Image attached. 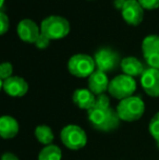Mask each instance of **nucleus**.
<instances>
[{
  "instance_id": "nucleus-17",
  "label": "nucleus",
  "mask_w": 159,
  "mask_h": 160,
  "mask_svg": "<svg viewBox=\"0 0 159 160\" xmlns=\"http://www.w3.org/2000/svg\"><path fill=\"white\" fill-rule=\"evenodd\" d=\"M34 135L37 141L44 146L51 145L53 138H55L52 128L46 124H40L38 127H36L34 131Z\"/></svg>"
},
{
  "instance_id": "nucleus-21",
  "label": "nucleus",
  "mask_w": 159,
  "mask_h": 160,
  "mask_svg": "<svg viewBox=\"0 0 159 160\" xmlns=\"http://www.w3.org/2000/svg\"><path fill=\"white\" fill-rule=\"evenodd\" d=\"M138 2L146 10H156L159 8V0H138Z\"/></svg>"
},
{
  "instance_id": "nucleus-3",
  "label": "nucleus",
  "mask_w": 159,
  "mask_h": 160,
  "mask_svg": "<svg viewBox=\"0 0 159 160\" xmlns=\"http://www.w3.org/2000/svg\"><path fill=\"white\" fill-rule=\"evenodd\" d=\"M70 23L63 17L49 15L40 23V33L49 39H61L70 33Z\"/></svg>"
},
{
  "instance_id": "nucleus-4",
  "label": "nucleus",
  "mask_w": 159,
  "mask_h": 160,
  "mask_svg": "<svg viewBox=\"0 0 159 160\" xmlns=\"http://www.w3.org/2000/svg\"><path fill=\"white\" fill-rule=\"evenodd\" d=\"M68 71L75 78H89L96 71L94 57L84 53H77L69 59Z\"/></svg>"
},
{
  "instance_id": "nucleus-15",
  "label": "nucleus",
  "mask_w": 159,
  "mask_h": 160,
  "mask_svg": "<svg viewBox=\"0 0 159 160\" xmlns=\"http://www.w3.org/2000/svg\"><path fill=\"white\" fill-rule=\"evenodd\" d=\"M20 124L17 119L11 116H2L0 118V135L2 138L10 139L19 134Z\"/></svg>"
},
{
  "instance_id": "nucleus-20",
  "label": "nucleus",
  "mask_w": 159,
  "mask_h": 160,
  "mask_svg": "<svg viewBox=\"0 0 159 160\" xmlns=\"http://www.w3.org/2000/svg\"><path fill=\"white\" fill-rule=\"evenodd\" d=\"M12 72H13V67L11 63L9 62H3L0 65V78L1 81H4L7 78H11L12 76Z\"/></svg>"
},
{
  "instance_id": "nucleus-13",
  "label": "nucleus",
  "mask_w": 159,
  "mask_h": 160,
  "mask_svg": "<svg viewBox=\"0 0 159 160\" xmlns=\"http://www.w3.org/2000/svg\"><path fill=\"white\" fill-rule=\"evenodd\" d=\"M88 89L94 94L98 96L105 94V92L108 91L109 83L110 81L108 80V76L105 72H102L96 69V71L88 78Z\"/></svg>"
},
{
  "instance_id": "nucleus-10",
  "label": "nucleus",
  "mask_w": 159,
  "mask_h": 160,
  "mask_svg": "<svg viewBox=\"0 0 159 160\" xmlns=\"http://www.w3.org/2000/svg\"><path fill=\"white\" fill-rule=\"evenodd\" d=\"M1 87L7 95L11 97H23L28 92V84L21 76H11L1 81Z\"/></svg>"
},
{
  "instance_id": "nucleus-2",
  "label": "nucleus",
  "mask_w": 159,
  "mask_h": 160,
  "mask_svg": "<svg viewBox=\"0 0 159 160\" xmlns=\"http://www.w3.org/2000/svg\"><path fill=\"white\" fill-rule=\"evenodd\" d=\"M117 113L120 120L134 122L140 120L145 112V102L141 96H131L120 100L117 106Z\"/></svg>"
},
{
  "instance_id": "nucleus-16",
  "label": "nucleus",
  "mask_w": 159,
  "mask_h": 160,
  "mask_svg": "<svg viewBox=\"0 0 159 160\" xmlns=\"http://www.w3.org/2000/svg\"><path fill=\"white\" fill-rule=\"evenodd\" d=\"M121 70L123 71V74L125 75L132 76H142V74L144 73L145 69L144 64L135 57H125L121 60L120 64Z\"/></svg>"
},
{
  "instance_id": "nucleus-29",
  "label": "nucleus",
  "mask_w": 159,
  "mask_h": 160,
  "mask_svg": "<svg viewBox=\"0 0 159 160\" xmlns=\"http://www.w3.org/2000/svg\"><path fill=\"white\" fill-rule=\"evenodd\" d=\"M89 1H92V0H89Z\"/></svg>"
},
{
  "instance_id": "nucleus-14",
  "label": "nucleus",
  "mask_w": 159,
  "mask_h": 160,
  "mask_svg": "<svg viewBox=\"0 0 159 160\" xmlns=\"http://www.w3.org/2000/svg\"><path fill=\"white\" fill-rule=\"evenodd\" d=\"M72 100L77 108L88 111V110H91L95 106L96 95H94L87 88H77L73 93Z\"/></svg>"
},
{
  "instance_id": "nucleus-18",
  "label": "nucleus",
  "mask_w": 159,
  "mask_h": 160,
  "mask_svg": "<svg viewBox=\"0 0 159 160\" xmlns=\"http://www.w3.org/2000/svg\"><path fill=\"white\" fill-rule=\"evenodd\" d=\"M62 152L59 146L57 145H48L45 146L38 154V160H61Z\"/></svg>"
},
{
  "instance_id": "nucleus-5",
  "label": "nucleus",
  "mask_w": 159,
  "mask_h": 160,
  "mask_svg": "<svg viewBox=\"0 0 159 160\" xmlns=\"http://www.w3.org/2000/svg\"><path fill=\"white\" fill-rule=\"evenodd\" d=\"M136 91V82L134 78L121 74L113 78L109 83L108 92L113 98L123 100L133 96Z\"/></svg>"
},
{
  "instance_id": "nucleus-27",
  "label": "nucleus",
  "mask_w": 159,
  "mask_h": 160,
  "mask_svg": "<svg viewBox=\"0 0 159 160\" xmlns=\"http://www.w3.org/2000/svg\"><path fill=\"white\" fill-rule=\"evenodd\" d=\"M3 4H4V0H1V2H0V7L3 8Z\"/></svg>"
},
{
  "instance_id": "nucleus-28",
  "label": "nucleus",
  "mask_w": 159,
  "mask_h": 160,
  "mask_svg": "<svg viewBox=\"0 0 159 160\" xmlns=\"http://www.w3.org/2000/svg\"><path fill=\"white\" fill-rule=\"evenodd\" d=\"M157 147H158V148H159V143H158V144H157Z\"/></svg>"
},
{
  "instance_id": "nucleus-11",
  "label": "nucleus",
  "mask_w": 159,
  "mask_h": 160,
  "mask_svg": "<svg viewBox=\"0 0 159 160\" xmlns=\"http://www.w3.org/2000/svg\"><path fill=\"white\" fill-rule=\"evenodd\" d=\"M141 85L151 97H159V70L148 68L141 76Z\"/></svg>"
},
{
  "instance_id": "nucleus-8",
  "label": "nucleus",
  "mask_w": 159,
  "mask_h": 160,
  "mask_svg": "<svg viewBox=\"0 0 159 160\" xmlns=\"http://www.w3.org/2000/svg\"><path fill=\"white\" fill-rule=\"evenodd\" d=\"M142 52L149 68L159 70V35H148L144 38Z\"/></svg>"
},
{
  "instance_id": "nucleus-9",
  "label": "nucleus",
  "mask_w": 159,
  "mask_h": 160,
  "mask_svg": "<svg viewBox=\"0 0 159 160\" xmlns=\"http://www.w3.org/2000/svg\"><path fill=\"white\" fill-rule=\"evenodd\" d=\"M121 13L123 20L132 26L140 25L144 19V9L138 0H127Z\"/></svg>"
},
{
  "instance_id": "nucleus-12",
  "label": "nucleus",
  "mask_w": 159,
  "mask_h": 160,
  "mask_svg": "<svg viewBox=\"0 0 159 160\" xmlns=\"http://www.w3.org/2000/svg\"><path fill=\"white\" fill-rule=\"evenodd\" d=\"M17 32L20 39L27 44H35L40 35V28L34 21L30 19H24L17 24Z\"/></svg>"
},
{
  "instance_id": "nucleus-1",
  "label": "nucleus",
  "mask_w": 159,
  "mask_h": 160,
  "mask_svg": "<svg viewBox=\"0 0 159 160\" xmlns=\"http://www.w3.org/2000/svg\"><path fill=\"white\" fill-rule=\"evenodd\" d=\"M87 119L95 130L109 133L115 131L120 125V118L117 110L111 107H97L94 106L87 111Z\"/></svg>"
},
{
  "instance_id": "nucleus-23",
  "label": "nucleus",
  "mask_w": 159,
  "mask_h": 160,
  "mask_svg": "<svg viewBox=\"0 0 159 160\" xmlns=\"http://www.w3.org/2000/svg\"><path fill=\"white\" fill-rule=\"evenodd\" d=\"M9 25H10V21H9L8 15L1 11V12H0V26H1V35H4V34L7 33V31L9 30Z\"/></svg>"
},
{
  "instance_id": "nucleus-6",
  "label": "nucleus",
  "mask_w": 159,
  "mask_h": 160,
  "mask_svg": "<svg viewBox=\"0 0 159 160\" xmlns=\"http://www.w3.org/2000/svg\"><path fill=\"white\" fill-rule=\"evenodd\" d=\"M60 138L62 144L70 150H80L87 144L86 133L77 124L66 125L60 132Z\"/></svg>"
},
{
  "instance_id": "nucleus-26",
  "label": "nucleus",
  "mask_w": 159,
  "mask_h": 160,
  "mask_svg": "<svg viewBox=\"0 0 159 160\" xmlns=\"http://www.w3.org/2000/svg\"><path fill=\"white\" fill-rule=\"evenodd\" d=\"M125 1L127 0H113V6L116 7V9H118V10H122L123 6H124Z\"/></svg>"
},
{
  "instance_id": "nucleus-25",
  "label": "nucleus",
  "mask_w": 159,
  "mask_h": 160,
  "mask_svg": "<svg viewBox=\"0 0 159 160\" xmlns=\"http://www.w3.org/2000/svg\"><path fill=\"white\" fill-rule=\"evenodd\" d=\"M1 160H20L17 155L12 154V152H4L1 157Z\"/></svg>"
},
{
  "instance_id": "nucleus-22",
  "label": "nucleus",
  "mask_w": 159,
  "mask_h": 160,
  "mask_svg": "<svg viewBox=\"0 0 159 160\" xmlns=\"http://www.w3.org/2000/svg\"><path fill=\"white\" fill-rule=\"evenodd\" d=\"M95 106L97 107H110V99L106 94H102V95L96 96V102Z\"/></svg>"
},
{
  "instance_id": "nucleus-24",
  "label": "nucleus",
  "mask_w": 159,
  "mask_h": 160,
  "mask_svg": "<svg viewBox=\"0 0 159 160\" xmlns=\"http://www.w3.org/2000/svg\"><path fill=\"white\" fill-rule=\"evenodd\" d=\"M49 44H50V39H49L47 36L42 35V34L40 33L39 37L37 38L36 42H35V46H36L38 49H45L49 46Z\"/></svg>"
},
{
  "instance_id": "nucleus-7",
  "label": "nucleus",
  "mask_w": 159,
  "mask_h": 160,
  "mask_svg": "<svg viewBox=\"0 0 159 160\" xmlns=\"http://www.w3.org/2000/svg\"><path fill=\"white\" fill-rule=\"evenodd\" d=\"M94 60H95L97 70L105 73L115 71L121 64L119 53L108 47L98 49L94 55Z\"/></svg>"
},
{
  "instance_id": "nucleus-19",
  "label": "nucleus",
  "mask_w": 159,
  "mask_h": 160,
  "mask_svg": "<svg viewBox=\"0 0 159 160\" xmlns=\"http://www.w3.org/2000/svg\"><path fill=\"white\" fill-rule=\"evenodd\" d=\"M148 130L153 138L156 141V143H159V111L154 114L151 122L148 124Z\"/></svg>"
}]
</instances>
